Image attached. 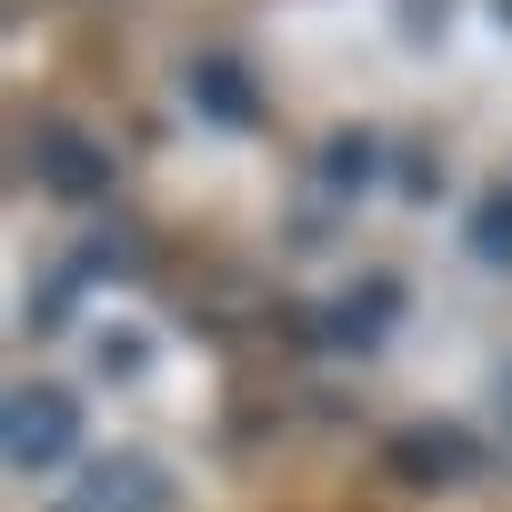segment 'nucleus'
Masks as SVG:
<instances>
[{"instance_id":"1","label":"nucleus","mask_w":512,"mask_h":512,"mask_svg":"<svg viewBox=\"0 0 512 512\" xmlns=\"http://www.w3.org/2000/svg\"><path fill=\"white\" fill-rule=\"evenodd\" d=\"M81 452V402L61 382H21L11 392V472H61Z\"/></svg>"},{"instance_id":"2","label":"nucleus","mask_w":512,"mask_h":512,"mask_svg":"<svg viewBox=\"0 0 512 512\" xmlns=\"http://www.w3.org/2000/svg\"><path fill=\"white\" fill-rule=\"evenodd\" d=\"M382 452H392V472L422 482V492H452V482H472V462H482V442H472L462 422H412V432H392Z\"/></svg>"},{"instance_id":"3","label":"nucleus","mask_w":512,"mask_h":512,"mask_svg":"<svg viewBox=\"0 0 512 512\" xmlns=\"http://www.w3.org/2000/svg\"><path fill=\"white\" fill-rule=\"evenodd\" d=\"M402 302H412V292H402L392 272H372V282H352L342 302H322V342H332V352H382L392 322H402Z\"/></svg>"},{"instance_id":"4","label":"nucleus","mask_w":512,"mask_h":512,"mask_svg":"<svg viewBox=\"0 0 512 512\" xmlns=\"http://www.w3.org/2000/svg\"><path fill=\"white\" fill-rule=\"evenodd\" d=\"M41 181L71 191V201H101V191H111V161H101L91 131H41Z\"/></svg>"},{"instance_id":"5","label":"nucleus","mask_w":512,"mask_h":512,"mask_svg":"<svg viewBox=\"0 0 512 512\" xmlns=\"http://www.w3.org/2000/svg\"><path fill=\"white\" fill-rule=\"evenodd\" d=\"M91 512H171V482H161V462H141V452H111V462L91 472Z\"/></svg>"},{"instance_id":"6","label":"nucleus","mask_w":512,"mask_h":512,"mask_svg":"<svg viewBox=\"0 0 512 512\" xmlns=\"http://www.w3.org/2000/svg\"><path fill=\"white\" fill-rule=\"evenodd\" d=\"M191 101H201L211 121H231V131L262 121V91H251V71H241V61H201V71H191Z\"/></svg>"},{"instance_id":"7","label":"nucleus","mask_w":512,"mask_h":512,"mask_svg":"<svg viewBox=\"0 0 512 512\" xmlns=\"http://www.w3.org/2000/svg\"><path fill=\"white\" fill-rule=\"evenodd\" d=\"M462 241H472V262L512 272V191H482V201H472V221H462Z\"/></svg>"},{"instance_id":"8","label":"nucleus","mask_w":512,"mask_h":512,"mask_svg":"<svg viewBox=\"0 0 512 512\" xmlns=\"http://www.w3.org/2000/svg\"><path fill=\"white\" fill-rule=\"evenodd\" d=\"M372 171V141H332V181H362Z\"/></svg>"}]
</instances>
